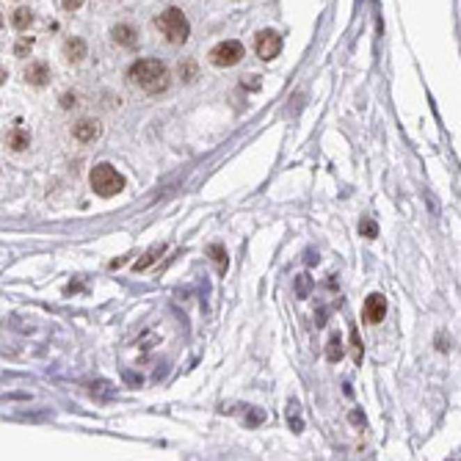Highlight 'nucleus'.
Instances as JSON below:
<instances>
[{
    "instance_id": "f8f14e48",
    "label": "nucleus",
    "mask_w": 461,
    "mask_h": 461,
    "mask_svg": "<svg viewBox=\"0 0 461 461\" xmlns=\"http://www.w3.org/2000/svg\"><path fill=\"white\" fill-rule=\"evenodd\" d=\"M343 357V348H340V337H331L329 340V359L334 362V359H340Z\"/></svg>"
},
{
    "instance_id": "4468645a",
    "label": "nucleus",
    "mask_w": 461,
    "mask_h": 461,
    "mask_svg": "<svg viewBox=\"0 0 461 461\" xmlns=\"http://www.w3.org/2000/svg\"><path fill=\"white\" fill-rule=\"evenodd\" d=\"M210 254L216 257V263H219V268L224 271V268H227V260H224V249H221V246H210Z\"/></svg>"
},
{
    "instance_id": "9b49d317",
    "label": "nucleus",
    "mask_w": 461,
    "mask_h": 461,
    "mask_svg": "<svg viewBox=\"0 0 461 461\" xmlns=\"http://www.w3.org/2000/svg\"><path fill=\"white\" fill-rule=\"evenodd\" d=\"M8 144H11L14 150H25V147H28V136H25V133L17 127V130L11 133V139H8Z\"/></svg>"
},
{
    "instance_id": "39448f33",
    "label": "nucleus",
    "mask_w": 461,
    "mask_h": 461,
    "mask_svg": "<svg viewBox=\"0 0 461 461\" xmlns=\"http://www.w3.org/2000/svg\"><path fill=\"white\" fill-rule=\"evenodd\" d=\"M254 50L263 61H271L282 53V36L276 31H260L257 39H254Z\"/></svg>"
},
{
    "instance_id": "1a4fd4ad",
    "label": "nucleus",
    "mask_w": 461,
    "mask_h": 461,
    "mask_svg": "<svg viewBox=\"0 0 461 461\" xmlns=\"http://www.w3.org/2000/svg\"><path fill=\"white\" fill-rule=\"evenodd\" d=\"M67 56H70V61H80L83 56H86V45L80 42V39H72V42H67Z\"/></svg>"
},
{
    "instance_id": "2eb2a0df",
    "label": "nucleus",
    "mask_w": 461,
    "mask_h": 461,
    "mask_svg": "<svg viewBox=\"0 0 461 461\" xmlns=\"http://www.w3.org/2000/svg\"><path fill=\"white\" fill-rule=\"evenodd\" d=\"M365 232H368V237H373V232H376V227H373V224H365Z\"/></svg>"
},
{
    "instance_id": "f257e3e1",
    "label": "nucleus",
    "mask_w": 461,
    "mask_h": 461,
    "mask_svg": "<svg viewBox=\"0 0 461 461\" xmlns=\"http://www.w3.org/2000/svg\"><path fill=\"white\" fill-rule=\"evenodd\" d=\"M127 75H130V80L139 88H144L150 94H157V91H163L169 86V70L157 58H141V61H136Z\"/></svg>"
},
{
    "instance_id": "9d476101",
    "label": "nucleus",
    "mask_w": 461,
    "mask_h": 461,
    "mask_svg": "<svg viewBox=\"0 0 461 461\" xmlns=\"http://www.w3.org/2000/svg\"><path fill=\"white\" fill-rule=\"evenodd\" d=\"M31 19H33V17H31V11H28V8H17V11H14V25H17L19 31H22V28H28V25H31Z\"/></svg>"
},
{
    "instance_id": "20e7f679",
    "label": "nucleus",
    "mask_w": 461,
    "mask_h": 461,
    "mask_svg": "<svg viewBox=\"0 0 461 461\" xmlns=\"http://www.w3.org/2000/svg\"><path fill=\"white\" fill-rule=\"evenodd\" d=\"M208 58H210L213 67H235V64L243 58V45L235 42V39H230V42H219V45L210 50Z\"/></svg>"
},
{
    "instance_id": "423d86ee",
    "label": "nucleus",
    "mask_w": 461,
    "mask_h": 461,
    "mask_svg": "<svg viewBox=\"0 0 461 461\" xmlns=\"http://www.w3.org/2000/svg\"><path fill=\"white\" fill-rule=\"evenodd\" d=\"M386 315V299L382 293H373V296H368V302H365V309H362V318L368 320V323H382V318Z\"/></svg>"
},
{
    "instance_id": "ddd939ff",
    "label": "nucleus",
    "mask_w": 461,
    "mask_h": 461,
    "mask_svg": "<svg viewBox=\"0 0 461 461\" xmlns=\"http://www.w3.org/2000/svg\"><path fill=\"white\" fill-rule=\"evenodd\" d=\"M114 36H116L122 45H133V39H130V36H133V31H130V28H116V31H114Z\"/></svg>"
},
{
    "instance_id": "f03ea898",
    "label": "nucleus",
    "mask_w": 461,
    "mask_h": 461,
    "mask_svg": "<svg viewBox=\"0 0 461 461\" xmlns=\"http://www.w3.org/2000/svg\"><path fill=\"white\" fill-rule=\"evenodd\" d=\"M88 182H91V191L97 196H102V199H111V196H116V194L125 191V177L111 163L94 166L91 174H88Z\"/></svg>"
},
{
    "instance_id": "6e6552de",
    "label": "nucleus",
    "mask_w": 461,
    "mask_h": 461,
    "mask_svg": "<svg viewBox=\"0 0 461 461\" xmlns=\"http://www.w3.org/2000/svg\"><path fill=\"white\" fill-rule=\"evenodd\" d=\"M25 80H28V83H33V86H45V83L50 80V72H47V67H45V64H39V61H36V64H31V67L25 70Z\"/></svg>"
},
{
    "instance_id": "7ed1b4c3",
    "label": "nucleus",
    "mask_w": 461,
    "mask_h": 461,
    "mask_svg": "<svg viewBox=\"0 0 461 461\" xmlns=\"http://www.w3.org/2000/svg\"><path fill=\"white\" fill-rule=\"evenodd\" d=\"M155 25L166 36V42H171V45H185L188 36H191V25H188V19H185V14L180 8H166L155 19Z\"/></svg>"
},
{
    "instance_id": "0eeeda50",
    "label": "nucleus",
    "mask_w": 461,
    "mask_h": 461,
    "mask_svg": "<svg viewBox=\"0 0 461 461\" xmlns=\"http://www.w3.org/2000/svg\"><path fill=\"white\" fill-rule=\"evenodd\" d=\"M72 133H75L77 141H94V139L100 136V122H94V119H80Z\"/></svg>"
}]
</instances>
